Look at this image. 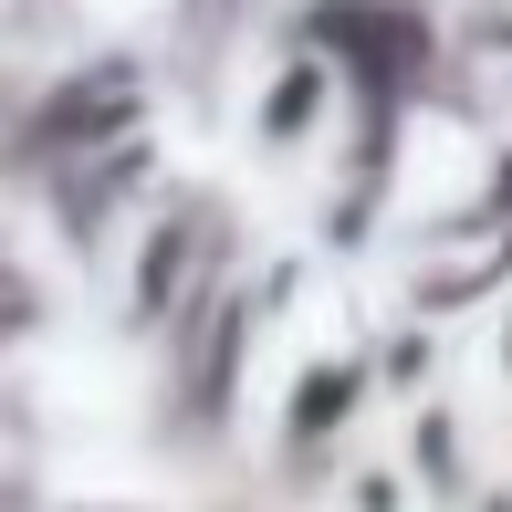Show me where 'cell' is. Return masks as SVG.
<instances>
[{
  "label": "cell",
  "mask_w": 512,
  "mask_h": 512,
  "mask_svg": "<svg viewBox=\"0 0 512 512\" xmlns=\"http://www.w3.org/2000/svg\"><path fill=\"white\" fill-rule=\"evenodd\" d=\"M366 398H377V366H366L356 345H314V356L293 366L283 408H272V450H283V460H324L366 418Z\"/></svg>",
  "instance_id": "7a4b0ae2"
},
{
  "label": "cell",
  "mask_w": 512,
  "mask_h": 512,
  "mask_svg": "<svg viewBox=\"0 0 512 512\" xmlns=\"http://www.w3.org/2000/svg\"><path fill=\"white\" fill-rule=\"evenodd\" d=\"M492 512H512V502H492Z\"/></svg>",
  "instance_id": "8992f818"
},
{
  "label": "cell",
  "mask_w": 512,
  "mask_h": 512,
  "mask_svg": "<svg viewBox=\"0 0 512 512\" xmlns=\"http://www.w3.org/2000/svg\"><path fill=\"white\" fill-rule=\"evenodd\" d=\"M335 115H345V74H335V53L283 42V53L262 63V84H251L241 136H251V157H262V168H304L324 136H335Z\"/></svg>",
  "instance_id": "6da1fadb"
},
{
  "label": "cell",
  "mask_w": 512,
  "mask_h": 512,
  "mask_svg": "<svg viewBox=\"0 0 512 512\" xmlns=\"http://www.w3.org/2000/svg\"><path fill=\"white\" fill-rule=\"evenodd\" d=\"M199 251H209L199 209H168V220H147V241H136V272H126V324H136V335H147V324H168L178 304H189Z\"/></svg>",
  "instance_id": "3957f363"
},
{
  "label": "cell",
  "mask_w": 512,
  "mask_h": 512,
  "mask_svg": "<svg viewBox=\"0 0 512 512\" xmlns=\"http://www.w3.org/2000/svg\"><path fill=\"white\" fill-rule=\"evenodd\" d=\"M450 408H418V450H408V471L418 481H439V492H460V450H450Z\"/></svg>",
  "instance_id": "277c9868"
},
{
  "label": "cell",
  "mask_w": 512,
  "mask_h": 512,
  "mask_svg": "<svg viewBox=\"0 0 512 512\" xmlns=\"http://www.w3.org/2000/svg\"><path fill=\"white\" fill-rule=\"evenodd\" d=\"M492 377H502V398H512V304L492 314Z\"/></svg>",
  "instance_id": "5b68a950"
}]
</instances>
